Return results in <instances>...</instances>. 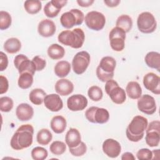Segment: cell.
Instances as JSON below:
<instances>
[{
    "label": "cell",
    "instance_id": "obj_28",
    "mask_svg": "<svg viewBox=\"0 0 160 160\" xmlns=\"http://www.w3.org/2000/svg\"><path fill=\"white\" fill-rule=\"evenodd\" d=\"M71 71V64L67 61H60L54 66V72L59 78H64L68 75Z\"/></svg>",
    "mask_w": 160,
    "mask_h": 160
},
{
    "label": "cell",
    "instance_id": "obj_11",
    "mask_svg": "<svg viewBox=\"0 0 160 160\" xmlns=\"http://www.w3.org/2000/svg\"><path fill=\"white\" fill-rule=\"evenodd\" d=\"M148 126L146 131V142L150 147L158 146L160 140V122L153 121Z\"/></svg>",
    "mask_w": 160,
    "mask_h": 160
},
{
    "label": "cell",
    "instance_id": "obj_9",
    "mask_svg": "<svg viewBox=\"0 0 160 160\" xmlns=\"http://www.w3.org/2000/svg\"><path fill=\"white\" fill-rule=\"evenodd\" d=\"M86 25L94 31H100L103 29L106 24L104 15L98 11H92L88 12L84 18Z\"/></svg>",
    "mask_w": 160,
    "mask_h": 160
},
{
    "label": "cell",
    "instance_id": "obj_14",
    "mask_svg": "<svg viewBox=\"0 0 160 160\" xmlns=\"http://www.w3.org/2000/svg\"><path fill=\"white\" fill-rule=\"evenodd\" d=\"M145 88L155 94H160V78L153 72L146 74L143 78Z\"/></svg>",
    "mask_w": 160,
    "mask_h": 160
},
{
    "label": "cell",
    "instance_id": "obj_12",
    "mask_svg": "<svg viewBox=\"0 0 160 160\" xmlns=\"http://www.w3.org/2000/svg\"><path fill=\"white\" fill-rule=\"evenodd\" d=\"M14 64L16 68L18 70L19 74L28 72L34 76L36 71V66L32 62L30 61L27 56L24 54L17 55L14 59Z\"/></svg>",
    "mask_w": 160,
    "mask_h": 160
},
{
    "label": "cell",
    "instance_id": "obj_20",
    "mask_svg": "<svg viewBox=\"0 0 160 160\" xmlns=\"http://www.w3.org/2000/svg\"><path fill=\"white\" fill-rule=\"evenodd\" d=\"M16 115L21 121L30 120L34 115V110L31 106L28 103L19 104L16 108Z\"/></svg>",
    "mask_w": 160,
    "mask_h": 160
},
{
    "label": "cell",
    "instance_id": "obj_48",
    "mask_svg": "<svg viewBox=\"0 0 160 160\" xmlns=\"http://www.w3.org/2000/svg\"><path fill=\"white\" fill-rule=\"evenodd\" d=\"M121 159L122 160H134L135 159V157L134 156V155L129 152H126L122 154V156H121Z\"/></svg>",
    "mask_w": 160,
    "mask_h": 160
},
{
    "label": "cell",
    "instance_id": "obj_38",
    "mask_svg": "<svg viewBox=\"0 0 160 160\" xmlns=\"http://www.w3.org/2000/svg\"><path fill=\"white\" fill-rule=\"evenodd\" d=\"M48 155L47 150L42 147H35L31 151V156L34 160H44L46 159Z\"/></svg>",
    "mask_w": 160,
    "mask_h": 160
},
{
    "label": "cell",
    "instance_id": "obj_15",
    "mask_svg": "<svg viewBox=\"0 0 160 160\" xmlns=\"http://www.w3.org/2000/svg\"><path fill=\"white\" fill-rule=\"evenodd\" d=\"M88 105L87 98L82 94H74L67 100V106L72 111H82Z\"/></svg>",
    "mask_w": 160,
    "mask_h": 160
},
{
    "label": "cell",
    "instance_id": "obj_29",
    "mask_svg": "<svg viewBox=\"0 0 160 160\" xmlns=\"http://www.w3.org/2000/svg\"><path fill=\"white\" fill-rule=\"evenodd\" d=\"M48 55L52 59L57 60L62 58L65 54V50L58 44H52L48 49Z\"/></svg>",
    "mask_w": 160,
    "mask_h": 160
},
{
    "label": "cell",
    "instance_id": "obj_21",
    "mask_svg": "<svg viewBox=\"0 0 160 160\" xmlns=\"http://www.w3.org/2000/svg\"><path fill=\"white\" fill-rule=\"evenodd\" d=\"M55 90L56 92L61 96H68L72 92L74 85L72 82L68 79H61L56 82Z\"/></svg>",
    "mask_w": 160,
    "mask_h": 160
},
{
    "label": "cell",
    "instance_id": "obj_1",
    "mask_svg": "<svg viewBox=\"0 0 160 160\" xmlns=\"http://www.w3.org/2000/svg\"><path fill=\"white\" fill-rule=\"evenodd\" d=\"M34 128L29 124L19 127L11 138L10 145L15 150H21L29 147L33 141Z\"/></svg>",
    "mask_w": 160,
    "mask_h": 160
},
{
    "label": "cell",
    "instance_id": "obj_17",
    "mask_svg": "<svg viewBox=\"0 0 160 160\" xmlns=\"http://www.w3.org/2000/svg\"><path fill=\"white\" fill-rule=\"evenodd\" d=\"M68 1L65 0H52L46 3L44 7V12L48 18L58 16L61 8L66 6Z\"/></svg>",
    "mask_w": 160,
    "mask_h": 160
},
{
    "label": "cell",
    "instance_id": "obj_42",
    "mask_svg": "<svg viewBox=\"0 0 160 160\" xmlns=\"http://www.w3.org/2000/svg\"><path fill=\"white\" fill-rule=\"evenodd\" d=\"M32 61L36 66L37 71H42L46 67V60L40 56H36L32 58Z\"/></svg>",
    "mask_w": 160,
    "mask_h": 160
},
{
    "label": "cell",
    "instance_id": "obj_45",
    "mask_svg": "<svg viewBox=\"0 0 160 160\" xmlns=\"http://www.w3.org/2000/svg\"><path fill=\"white\" fill-rule=\"evenodd\" d=\"M8 65V59L3 52H0V71H3L5 70Z\"/></svg>",
    "mask_w": 160,
    "mask_h": 160
},
{
    "label": "cell",
    "instance_id": "obj_32",
    "mask_svg": "<svg viewBox=\"0 0 160 160\" xmlns=\"http://www.w3.org/2000/svg\"><path fill=\"white\" fill-rule=\"evenodd\" d=\"M33 82V75H32L31 73L25 72L20 74L18 84L20 88L26 89L30 88Z\"/></svg>",
    "mask_w": 160,
    "mask_h": 160
},
{
    "label": "cell",
    "instance_id": "obj_16",
    "mask_svg": "<svg viewBox=\"0 0 160 160\" xmlns=\"http://www.w3.org/2000/svg\"><path fill=\"white\" fill-rule=\"evenodd\" d=\"M104 153L109 158H116L119 156L121 151V146L119 142L113 139H107L102 144Z\"/></svg>",
    "mask_w": 160,
    "mask_h": 160
},
{
    "label": "cell",
    "instance_id": "obj_41",
    "mask_svg": "<svg viewBox=\"0 0 160 160\" xmlns=\"http://www.w3.org/2000/svg\"><path fill=\"white\" fill-rule=\"evenodd\" d=\"M152 152L148 148H142L139 149L136 153V157L139 160L152 159Z\"/></svg>",
    "mask_w": 160,
    "mask_h": 160
},
{
    "label": "cell",
    "instance_id": "obj_35",
    "mask_svg": "<svg viewBox=\"0 0 160 160\" xmlns=\"http://www.w3.org/2000/svg\"><path fill=\"white\" fill-rule=\"evenodd\" d=\"M50 151L54 155L59 156L62 154L66 149V145L60 141H55L51 143L49 147Z\"/></svg>",
    "mask_w": 160,
    "mask_h": 160
},
{
    "label": "cell",
    "instance_id": "obj_6",
    "mask_svg": "<svg viewBox=\"0 0 160 160\" xmlns=\"http://www.w3.org/2000/svg\"><path fill=\"white\" fill-rule=\"evenodd\" d=\"M137 26L139 31L149 34L153 32L157 27V22L154 16L149 12L141 13L137 19Z\"/></svg>",
    "mask_w": 160,
    "mask_h": 160
},
{
    "label": "cell",
    "instance_id": "obj_47",
    "mask_svg": "<svg viewBox=\"0 0 160 160\" xmlns=\"http://www.w3.org/2000/svg\"><path fill=\"white\" fill-rule=\"evenodd\" d=\"M121 1L119 0H108V1H104V2L106 4L107 6L110 8L116 7L120 3Z\"/></svg>",
    "mask_w": 160,
    "mask_h": 160
},
{
    "label": "cell",
    "instance_id": "obj_34",
    "mask_svg": "<svg viewBox=\"0 0 160 160\" xmlns=\"http://www.w3.org/2000/svg\"><path fill=\"white\" fill-rule=\"evenodd\" d=\"M52 139V135L48 129H42L37 134L36 139L38 142L43 146L48 145Z\"/></svg>",
    "mask_w": 160,
    "mask_h": 160
},
{
    "label": "cell",
    "instance_id": "obj_23",
    "mask_svg": "<svg viewBox=\"0 0 160 160\" xmlns=\"http://www.w3.org/2000/svg\"><path fill=\"white\" fill-rule=\"evenodd\" d=\"M116 66V61L112 57L105 56L101 59L98 68L106 74H112L114 73Z\"/></svg>",
    "mask_w": 160,
    "mask_h": 160
},
{
    "label": "cell",
    "instance_id": "obj_25",
    "mask_svg": "<svg viewBox=\"0 0 160 160\" xmlns=\"http://www.w3.org/2000/svg\"><path fill=\"white\" fill-rule=\"evenodd\" d=\"M126 91L128 97L132 99H139L142 94L141 87L136 81L129 82L126 86Z\"/></svg>",
    "mask_w": 160,
    "mask_h": 160
},
{
    "label": "cell",
    "instance_id": "obj_3",
    "mask_svg": "<svg viewBox=\"0 0 160 160\" xmlns=\"http://www.w3.org/2000/svg\"><path fill=\"white\" fill-rule=\"evenodd\" d=\"M58 41L61 44L71 46L74 49L82 47L85 40V34L81 28H75L72 31L65 30L59 34Z\"/></svg>",
    "mask_w": 160,
    "mask_h": 160
},
{
    "label": "cell",
    "instance_id": "obj_4",
    "mask_svg": "<svg viewBox=\"0 0 160 160\" xmlns=\"http://www.w3.org/2000/svg\"><path fill=\"white\" fill-rule=\"evenodd\" d=\"M84 20V15L78 9H72L69 11L63 13L60 18L61 25L67 29L72 28L74 26L81 25Z\"/></svg>",
    "mask_w": 160,
    "mask_h": 160
},
{
    "label": "cell",
    "instance_id": "obj_39",
    "mask_svg": "<svg viewBox=\"0 0 160 160\" xmlns=\"http://www.w3.org/2000/svg\"><path fill=\"white\" fill-rule=\"evenodd\" d=\"M13 101L8 96H3L0 98V110L2 112H9L13 108Z\"/></svg>",
    "mask_w": 160,
    "mask_h": 160
},
{
    "label": "cell",
    "instance_id": "obj_37",
    "mask_svg": "<svg viewBox=\"0 0 160 160\" xmlns=\"http://www.w3.org/2000/svg\"><path fill=\"white\" fill-rule=\"evenodd\" d=\"M12 18L9 13L6 11H0V29L5 30L9 28L11 24Z\"/></svg>",
    "mask_w": 160,
    "mask_h": 160
},
{
    "label": "cell",
    "instance_id": "obj_46",
    "mask_svg": "<svg viewBox=\"0 0 160 160\" xmlns=\"http://www.w3.org/2000/svg\"><path fill=\"white\" fill-rule=\"evenodd\" d=\"M94 2V0H78V4L81 7H89Z\"/></svg>",
    "mask_w": 160,
    "mask_h": 160
},
{
    "label": "cell",
    "instance_id": "obj_7",
    "mask_svg": "<svg viewBox=\"0 0 160 160\" xmlns=\"http://www.w3.org/2000/svg\"><path fill=\"white\" fill-rule=\"evenodd\" d=\"M85 116L91 122L104 124L108 121L109 113L106 109L92 106L86 111Z\"/></svg>",
    "mask_w": 160,
    "mask_h": 160
},
{
    "label": "cell",
    "instance_id": "obj_31",
    "mask_svg": "<svg viewBox=\"0 0 160 160\" xmlns=\"http://www.w3.org/2000/svg\"><path fill=\"white\" fill-rule=\"evenodd\" d=\"M116 27L123 29L126 33L131 31L132 27V18L127 14H122L118 17L116 22Z\"/></svg>",
    "mask_w": 160,
    "mask_h": 160
},
{
    "label": "cell",
    "instance_id": "obj_44",
    "mask_svg": "<svg viewBox=\"0 0 160 160\" xmlns=\"http://www.w3.org/2000/svg\"><path fill=\"white\" fill-rule=\"evenodd\" d=\"M9 88V82L8 79L3 76H0V94H2L6 92L8 90Z\"/></svg>",
    "mask_w": 160,
    "mask_h": 160
},
{
    "label": "cell",
    "instance_id": "obj_36",
    "mask_svg": "<svg viewBox=\"0 0 160 160\" xmlns=\"http://www.w3.org/2000/svg\"><path fill=\"white\" fill-rule=\"evenodd\" d=\"M88 95L93 101H99L102 98L103 92L99 86H92L88 89Z\"/></svg>",
    "mask_w": 160,
    "mask_h": 160
},
{
    "label": "cell",
    "instance_id": "obj_33",
    "mask_svg": "<svg viewBox=\"0 0 160 160\" xmlns=\"http://www.w3.org/2000/svg\"><path fill=\"white\" fill-rule=\"evenodd\" d=\"M24 7L27 12L31 14H34L41 11L42 3L38 0H28L24 2Z\"/></svg>",
    "mask_w": 160,
    "mask_h": 160
},
{
    "label": "cell",
    "instance_id": "obj_27",
    "mask_svg": "<svg viewBox=\"0 0 160 160\" xmlns=\"http://www.w3.org/2000/svg\"><path fill=\"white\" fill-rule=\"evenodd\" d=\"M3 48L9 54H15L21 49V43L18 38H11L5 41Z\"/></svg>",
    "mask_w": 160,
    "mask_h": 160
},
{
    "label": "cell",
    "instance_id": "obj_43",
    "mask_svg": "<svg viewBox=\"0 0 160 160\" xmlns=\"http://www.w3.org/2000/svg\"><path fill=\"white\" fill-rule=\"evenodd\" d=\"M96 76L102 82H107L108 81L112 79L114 77L113 74H106L102 72L98 67L96 68Z\"/></svg>",
    "mask_w": 160,
    "mask_h": 160
},
{
    "label": "cell",
    "instance_id": "obj_24",
    "mask_svg": "<svg viewBox=\"0 0 160 160\" xmlns=\"http://www.w3.org/2000/svg\"><path fill=\"white\" fill-rule=\"evenodd\" d=\"M51 129L56 134L62 133L67 126L66 119L60 115L54 116L50 122Z\"/></svg>",
    "mask_w": 160,
    "mask_h": 160
},
{
    "label": "cell",
    "instance_id": "obj_19",
    "mask_svg": "<svg viewBox=\"0 0 160 160\" xmlns=\"http://www.w3.org/2000/svg\"><path fill=\"white\" fill-rule=\"evenodd\" d=\"M56 29V25L52 20L45 19L39 23L38 31L40 36L44 38H48L54 34Z\"/></svg>",
    "mask_w": 160,
    "mask_h": 160
},
{
    "label": "cell",
    "instance_id": "obj_22",
    "mask_svg": "<svg viewBox=\"0 0 160 160\" xmlns=\"http://www.w3.org/2000/svg\"><path fill=\"white\" fill-rule=\"evenodd\" d=\"M65 141L69 148H74L81 142V137L79 131L76 128H70L66 132Z\"/></svg>",
    "mask_w": 160,
    "mask_h": 160
},
{
    "label": "cell",
    "instance_id": "obj_8",
    "mask_svg": "<svg viewBox=\"0 0 160 160\" xmlns=\"http://www.w3.org/2000/svg\"><path fill=\"white\" fill-rule=\"evenodd\" d=\"M109 39L111 48L117 52L121 51L125 46L126 32L120 28H113L109 35Z\"/></svg>",
    "mask_w": 160,
    "mask_h": 160
},
{
    "label": "cell",
    "instance_id": "obj_13",
    "mask_svg": "<svg viewBox=\"0 0 160 160\" xmlns=\"http://www.w3.org/2000/svg\"><path fill=\"white\" fill-rule=\"evenodd\" d=\"M137 104L140 111L148 115L154 114L156 111L155 99L149 94H144L141 96L138 99Z\"/></svg>",
    "mask_w": 160,
    "mask_h": 160
},
{
    "label": "cell",
    "instance_id": "obj_10",
    "mask_svg": "<svg viewBox=\"0 0 160 160\" xmlns=\"http://www.w3.org/2000/svg\"><path fill=\"white\" fill-rule=\"evenodd\" d=\"M91 57L89 54L84 51L77 52L72 61L73 71L77 74H81L85 72L89 65Z\"/></svg>",
    "mask_w": 160,
    "mask_h": 160
},
{
    "label": "cell",
    "instance_id": "obj_2",
    "mask_svg": "<svg viewBox=\"0 0 160 160\" xmlns=\"http://www.w3.org/2000/svg\"><path fill=\"white\" fill-rule=\"evenodd\" d=\"M148 125V122L146 118L141 116H134L126 131L128 139L132 142H138L141 140Z\"/></svg>",
    "mask_w": 160,
    "mask_h": 160
},
{
    "label": "cell",
    "instance_id": "obj_18",
    "mask_svg": "<svg viewBox=\"0 0 160 160\" xmlns=\"http://www.w3.org/2000/svg\"><path fill=\"white\" fill-rule=\"evenodd\" d=\"M44 106L52 112H58L63 107V102L58 94H51L46 95L44 100Z\"/></svg>",
    "mask_w": 160,
    "mask_h": 160
},
{
    "label": "cell",
    "instance_id": "obj_5",
    "mask_svg": "<svg viewBox=\"0 0 160 160\" xmlns=\"http://www.w3.org/2000/svg\"><path fill=\"white\" fill-rule=\"evenodd\" d=\"M105 91L109 95L112 101L116 104H122L126 99L125 91L119 86L118 82L113 79L106 82Z\"/></svg>",
    "mask_w": 160,
    "mask_h": 160
},
{
    "label": "cell",
    "instance_id": "obj_30",
    "mask_svg": "<svg viewBox=\"0 0 160 160\" xmlns=\"http://www.w3.org/2000/svg\"><path fill=\"white\" fill-rule=\"evenodd\" d=\"M46 96L45 91L40 88H36L32 89L29 96L31 102L35 105H41L44 100Z\"/></svg>",
    "mask_w": 160,
    "mask_h": 160
},
{
    "label": "cell",
    "instance_id": "obj_40",
    "mask_svg": "<svg viewBox=\"0 0 160 160\" xmlns=\"http://www.w3.org/2000/svg\"><path fill=\"white\" fill-rule=\"evenodd\" d=\"M69 149L72 156L79 157L84 155L86 152L87 146L84 142L81 141L78 146L74 148H69Z\"/></svg>",
    "mask_w": 160,
    "mask_h": 160
},
{
    "label": "cell",
    "instance_id": "obj_26",
    "mask_svg": "<svg viewBox=\"0 0 160 160\" xmlns=\"http://www.w3.org/2000/svg\"><path fill=\"white\" fill-rule=\"evenodd\" d=\"M146 65L153 69H156L158 71H160V54L158 52H149L144 58Z\"/></svg>",
    "mask_w": 160,
    "mask_h": 160
}]
</instances>
